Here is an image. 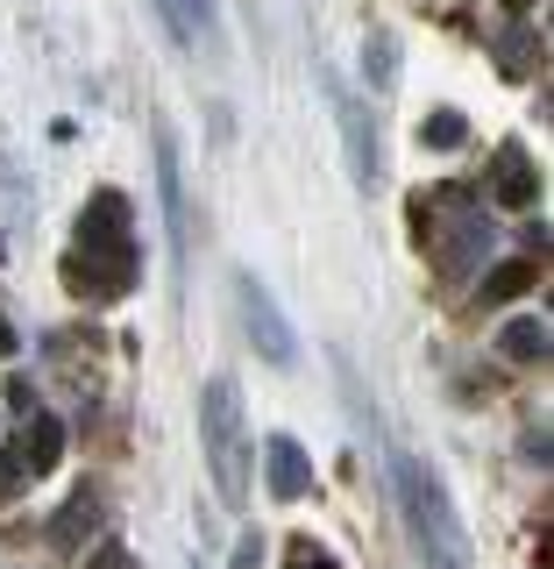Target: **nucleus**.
<instances>
[{
  "label": "nucleus",
  "instance_id": "obj_20",
  "mask_svg": "<svg viewBox=\"0 0 554 569\" xmlns=\"http://www.w3.org/2000/svg\"><path fill=\"white\" fill-rule=\"evenodd\" d=\"M157 8V22L171 29V43H192V29H185V14H178V0H150Z\"/></svg>",
  "mask_w": 554,
  "mask_h": 569
},
{
  "label": "nucleus",
  "instance_id": "obj_9",
  "mask_svg": "<svg viewBox=\"0 0 554 569\" xmlns=\"http://www.w3.org/2000/svg\"><path fill=\"white\" fill-rule=\"evenodd\" d=\"M263 485H271L278 506H299V498L313 491V456L299 449L292 435H271L263 441Z\"/></svg>",
  "mask_w": 554,
  "mask_h": 569
},
{
  "label": "nucleus",
  "instance_id": "obj_16",
  "mask_svg": "<svg viewBox=\"0 0 554 569\" xmlns=\"http://www.w3.org/2000/svg\"><path fill=\"white\" fill-rule=\"evenodd\" d=\"M36 485V470H29V449H22V435L8 441V449H0V506H8L14 491H29Z\"/></svg>",
  "mask_w": 554,
  "mask_h": 569
},
{
  "label": "nucleus",
  "instance_id": "obj_4",
  "mask_svg": "<svg viewBox=\"0 0 554 569\" xmlns=\"http://www.w3.org/2000/svg\"><path fill=\"white\" fill-rule=\"evenodd\" d=\"M320 86H328V100H334V129H342L349 142V178H355V192H377V178H384V157H377V129H370V107L349 93L334 71H320Z\"/></svg>",
  "mask_w": 554,
  "mask_h": 569
},
{
  "label": "nucleus",
  "instance_id": "obj_19",
  "mask_svg": "<svg viewBox=\"0 0 554 569\" xmlns=\"http://www.w3.org/2000/svg\"><path fill=\"white\" fill-rule=\"evenodd\" d=\"M497 50H505V71H533V50H541V43H533L526 29H505V36H497Z\"/></svg>",
  "mask_w": 554,
  "mask_h": 569
},
{
  "label": "nucleus",
  "instance_id": "obj_21",
  "mask_svg": "<svg viewBox=\"0 0 554 569\" xmlns=\"http://www.w3.org/2000/svg\"><path fill=\"white\" fill-rule=\"evenodd\" d=\"M228 569H263V533H242V541H235V562H228Z\"/></svg>",
  "mask_w": 554,
  "mask_h": 569
},
{
  "label": "nucleus",
  "instance_id": "obj_23",
  "mask_svg": "<svg viewBox=\"0 0 554 569\" xmlns=\"http://www.w3.org/2000/svg\"><path fill=\"white\" fill-rule=\"evenodd\" d=\"M292 569H334L328 556H320V548L313 541H292Z\"/></svg>",
  "mask_w": 554,
  "mask_h": 569
},
{
  "label": "nucleus",
  "instance_id": "obj_8",
  "mask_svg": "<svg viewBox=\"0 0 554 569\" xmlns=\"http://www.w3.org/2000/svg\"><path fill=\"white\" fill-rule=\"evenodd\" d=\"M157 186H164V221H171V263L185 271L192 228H185V171H178V142H171V129H157Z\"/></svg>",
  "mask_w": 554,
  "mask_h": 569
},
{
  "label": "nucleus",
  "instance_id": "obj_3",
  "mask_svg": "<svg viewBox=\"0 0 554 569\" xmlns=\"http://www.w3.org/2000/svg\"><path fill=\"white\" fill-rule=\"evenodd\" d=\"M235 307H242V328H249V342L263 349V363H299V335H292V320H284V307L271 299V284H263L256 271H235Z\"/></svg>",
  "mask_w": 554,
  "mask_h": 569
},
{
  "label": "nucleus",
  "instance_id": "obj_13",
  "mask_svg": "<svg viewBox=\"0 0 554 569\" xmlns=\"http://www.w3.org/2000/svg\"><path fill=\"white\" fill-rule=\"evenodd\" d=\"M100 527V491L93 485H79L64 498V512H58V527H50V541L58 548H79V533H93Z\"/></svg>",
  "mask_w": 554,
  "mask_h": 569
},
{
  "label": "nucleus",
  "instance_id": "obj_6",
  "mask_svg": "<svg viewBox=\"0 0 554 569\" xmlns=\"http://www.w3.org/2000/svg\"><path fill=\"white\" fill-rule=\"evenodd\" d=\"M491 242H497V221H484V213H462V221H449V236L434 242L441 278H470L476 263L491 257Z\"/></svg>",
  "mask_w": 554,
  "mask_h": 569
},
{
  "label": "nucleus",
  "instance_id": "obj_7",
  "mask_svg": "<svg viewBox=\"0 0 554 569\" xmlns=\"http://www.w3.org/2000/svg\"><path fill=\"white\" fill-rule=\"evenodd\" d=\"M64 284L79 299H93V307H107V299H121L135 284V257H79V249H71V257H64Z\"/></svg>",
  "mask_w": 554,
  "mask_h": 569
},
{
  "label": "nucleus",
  "instance_id": "obj_26",
  "mask_svg": "<svg viewBox=\"0 0 554 569\" xmlns=\"http://www.w3.org/2000/svg\"><path fill=\"white\" fill-rule=\"evenodd\" d=\"M505 8H512V14H526V8H533V0H505Z\"/></svg>",
  "mask_w": 554,
  "mask_h": 569
},
{
  "label": "nucleus",
  "instance_id": "obj_25",
  "mask_svg": "<svg viewBox=\"0 0 554 569\" xmlns=\"http://www.w3.org/2000/svg\"><path fill=\"white\" fill-rule=\"evenodd\" d=\"M14 349V335H8V320H0V356H8Z\"/></svg>",
  "mask_w": 554,
  "mask_h": 569
},
{
  "label": "nucleus",
  "instance_id": "obj_22",
  "mask_svg": "<svg viewBox=\"0 0 554 569\" xmlns=\"http://www.w3.org/2000/svg\"><path fill=\"white\" fill-rule=\"evenodd\" d=\"M8 406H14V413H43V406H36V391H29V378H8Z\"/></svg>",
  "mask_w": 554,
  "mask_h": 569
},
{
  "label": "nucleus",
  "instance_id": "obj_17",
  "mask_svg": "<svg viewBox=\"0 0 554 569\" xmlns=\"http://www.w3.org/2000/svg\"><path fill=\"white\" fill-rule=\"evenodd\" d=\"M178 14H185V29H192V43H221V8H213V0H178Z\"/></svg>",
  "mask_w": 554,
  "mask_h": 569
},
{
  "label": "nucleus",
  "instance_id": "obj_1",
  "mask_svg": "<svg viewBox=\"0 0 554 569\" xmlns=\"http://www.w3.org/2000/svg\"><path fill=\"white\" fill-rule=\"evenodd\" d=\"M399 477V506H405V527H413V548L426 569H476L470 562V533H462L455 506H449V485L426 456H399L391 462Z\"/></svg>",
  "mask_w": 554,
  "mask_h": 569
},
{
  "label": "nucleus",
  "instance_id": "obj_14",
  "mask_svg": "<svg viewBox=\"0 0 554 569\" xmlns=\"http://www.w3.org/2000/svg\"><path fill=\"white\" fill-rule=\"evenodd\" d=\"M533 278H541V271H533V257H512V263H497V271H484V299H491V307H505V299H520Z\"/></svg>",
  "mask_w": 554,
  "mask_h": 569
},
{
  "label": "nucleus",
  "instance_id": "obj_2",
  "mask_svg": "<svg viewBox=\"0 0 554 569\" xmlns=\"http://www.w3.org/2000/svg\"><path fill=\"white\" fill-rule=\"evenodd\" d=\"M200 449H207V470H213V491L228 506H249V435H242V399L228 378H207L200 385Z\"/></svg>",
  "mask_w": 554,
  "mask_h": 569
},
{
  "label": "nucleus",
  "instance_id": "obj_15",
  "mask_svg": "<svg viewBox=\"0 0 554 569\" xmlns=\"http://www.w3.org/2000/svg\"><path fill=\"white\" fill-rule=\"evenodd\" d=\"M462 136H470V121H462L455 107H434V114L420 121V150H462Z\"/></svg>",
  "mask_w": 554,
  "mask_h": 569
},
{
  "label": "nucleus",
  "instance_id": "obj_12",
  "mask_svg": "<svg viewBox=\"0 0 554 569\" xmlns=\"http://www.w3.org/2000/svg\"><path fill=\"white\" fill-rule=\"evenodd\" d=\"M497 349L512 356V363H547V320L541 313H520L497 328Z\"/></svg>",
  "mask_w": 554,
  "mask_h": 569
},
{
  "label": "nucleus",
  "instance_id": "obj_11",
  "mask_svg": "<svg viewBox=\"0 0 554 569\" xmlns=\"http://www.w3.org/2000/svg\"><path fill=\"white\" fill-rule=\"evenodd\" d=\"M22 449H29V470L50 477V470H58V456H64V420L58 413H29L22 420Z\"/></svg>",
  "mask_w": 554,
  "mask_h": 569
},
{
  "label": "nucleus",
  "instance_id": "obj_5",
  "mask_svg": "<svg viewBox=\"0 0 554 569\" xmlns=\"http://www.w3.org/2000/svg\"><path fill=\"white\" fill-rule=\"evenodd\" d=\"M79 257H135L129 200H121V192H93V200L79 207Z\"/></svg>",
  "mask_w": 554,
  "mask_h": 569
},
{
  "label": "nucleus",
  "instance_id": "obj_24",
  "mask_svg": "<svg viewBox=\"0 0 554 569\" xmlns=\"http://www.w3.org/2000/svg\"><path fill=\"white\" fill-rule=\"evenodd\" d=\"M93 569H129V548H121V541H107L100 556H93Z\"/></svg>",
  "mask_w": 554,
  "mask_h": 569
},
{
  "label": "nucleus",
  "instance_id": "obj_10",
  "mask_svg": "<svg viewBox=\"0 0 554 569\" xmlns=\"http://www.w3.org/2000/svg\"><path fill=\"white\" fill-rule=\"evenodd\" d=\"M491 192H497V207H533L541 178H533V164H526L520 142H505V150H497V178H491Z\"/></svg>",
  "mask_w": 554,
  "mask_h": 569
},
{
  "label": "nucleus",
  "instance_id": "obj_18",
  "mask_svg": "<svg viewBox=\"0 0 554 569\" xmlns=\"http://www.w3.org/2000/svg\"><path fill=\"white\" fill-rule=\"evenodd\" d=\"M363 71H370V86H377V93L399 79V64H391V36H370V43H363Z\"/></svg>",
  "mask_w": 554,
  "mask_h": 569
}]
</instances>
